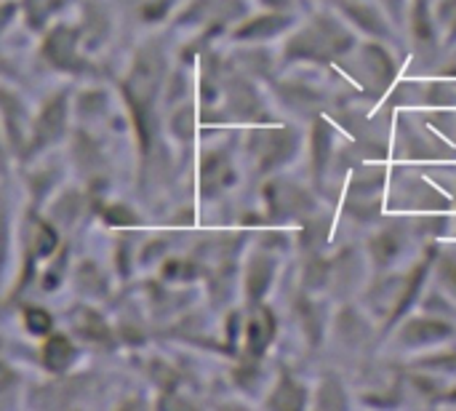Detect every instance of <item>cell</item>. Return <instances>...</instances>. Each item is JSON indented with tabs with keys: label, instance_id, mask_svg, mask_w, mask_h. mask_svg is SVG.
I'll use <instances>...</instances> for the list:
<instances>
[{
	"label": "cell",
	"instance_id": "obj_1",
	"mask_svg": "<svg viewBox=\"0 0 456 411\" xmlns=\"http://www.w3.org/2000/svg\"><path fill=\"white\" fill-rule=\"evenodd\" d=\"M45 56H48V62L51 64H56V67H64V70H69V67H77L80 64V59H77V48H75V32L72 29H67V27H59V29H53L51 35H48V40H45Z\"/></svg>",
	"mask_w": 456,
	"mask_h": 411
},
{
	"label": "cell",
	"instance_id": "obj_2",
	"mask_svg": "<svg viewBox=\"0 0 456 411\" xmlns=\"http://www.w3.org/2000/svg\"><path fill=\"white\" fill-rule=\"evenodd\" d=\"M75 358V348L64 337H51L43 348V364L51 372H64Z\"/></svg>",
	"mask_w": 456,
	"mask_h": 411
},
{
	"label": "cell",
	"instance_id": "obj_3",
	"mask_svg": "<svg viewBox=\"0 0 456 411\" xmlns=\"http://www.w3.org/2000/svg\"><path fill=\"white\" fill-rule=\"evenodd\" d=\"M61 126H64V102H61V99H53V102L45 107L43 118H40V139H43V142L56 139L59 131H61Z\"/></svg>",
	"mask_w": 456,
	"mask_h": 411
},
{
	"label": "cell",
	"instance_id": "obj_4",
	"mask_svg": "<svg viewBox=\"0 0 456 411\" xmlns=\"http://www.w3.org/2000/svg\"><path fill=\"white\" fill-rule=\"evenodd\" d=\"M248 340L254 350H262V345L270 340V321H254L248 329Z\"/></svg>",
	"mask_w": 456,
	"mask_h": 411
},
{
	"label": "cell",
	"instance_id": "obj_5",
	"mask_svg": "<svg viewBox=\"0 0 456 411\" xmlns=\"http://www.w3.org/2000/svg\"><path fill=\"white\" fill-rule=\"evenodd\" d=\"M27 326L32 334H45L51 329V318L43 310H27Z\"/></svg>",
	"mask_w": 456,
	"mask_h": 411
},
{
	"label": "cell",
	"instance_id": "obj_6",
	"mask_svg": "<svg viewBox=\"0 0 456 411\" xmlns=\"http://www.w3.org/2000/svg\"><path fill=\"white\" fill-rule=\"evenodd\" d=\"M53 243H56V238H53L51 227H45V225H43V227L37 230V254H43V257H45V254L53 249Z\"/></svg>",
	"mask_w": 456,
	"mask_h": 411
},
{
	"label": "cell",
	"instance_id": "obj_7",
	"mask_svg": "<svg viewBox=\"0 0 456 411\" xmlns=\"http://www.w3.org/2000/svg\"><path fill=\"white\" fill-rule=\"evenodd\" d=\"M11 385H13V372H11L5 364H0V393L8 390Z\"/></svg>",
	"mask_w": 456,
	"mask_h": 411
}]
</instances>
